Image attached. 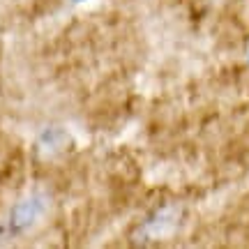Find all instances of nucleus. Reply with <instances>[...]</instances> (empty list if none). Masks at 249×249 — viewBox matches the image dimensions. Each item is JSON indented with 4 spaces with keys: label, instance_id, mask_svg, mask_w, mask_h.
I'll return each instance as SVG.
<instances>
[{
    "label": "nucleus",
    "instance_id": "obj_1",
    "mask_svg": "<svg viewBox=\"0 0 249 249\" xmlns=\"http://www.w3.org/2000/svg\"><path fill=\"white\" fill-rule=\"evenodd\" d=\"M46 205H49V198L42 192H35V194H30L28 198L18 201L12 208V213H9L7 233L9 235H17V233H23L30 226H35L39 222V217L46 213Z\"/></svg>",
    "mask_w": 249,
    "mask_h": 249
},
{
    "label": "nucleus",
    "instance_id": "obj_2",
    "mask_svg": "<svg viewBox=\"0 0 249 249\" xmlns=\"http://www.w3.org/2000/svg\"><path fill=\"white\" fill-rule=\"evenodd\" d=\"M70 143V136L62 127H46L44 132L39 134V148L49 155H55L58 150H62Z\"/></svg>",
    "mask_w": 249,
    "mask_h": 249
},
{
    "label": "nucleus",
    "instance_id": "obj_3",
    "mask_svg": "<svg viewBox=\"0 0 249 249\" xmlns=\"http://www.w3.org/2000/svg\"><path fill=\"white\" fill-rule=\"evenodd\" d=\"M74 2H86V0H74Z\"/></svg>",
    "mask_w": 249,
    "mask_h": 249
}]
</instances>
